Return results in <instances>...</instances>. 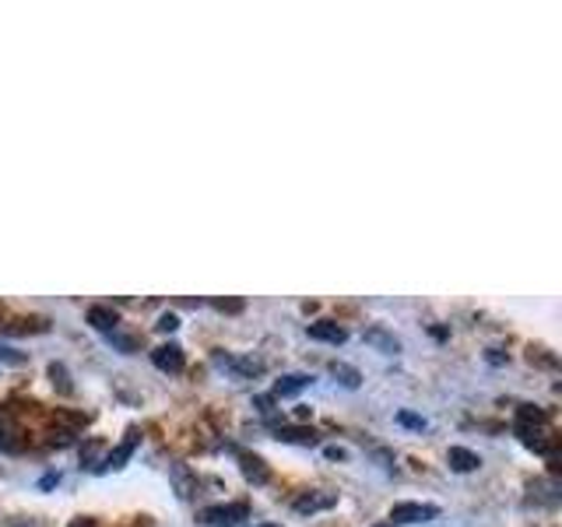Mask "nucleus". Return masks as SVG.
I'll return each mask as SVG.
<instances>
[{"label": "nucleus", "instance_id": "b1692460", "mask_svg": "<svg viewBox=\"0 0 562 527\" xmlns=\"http://www.w3.org/2000/svg\"><path fill=\"white\" fill-rule=\"evenodd\" d=\"M380 527H394V524H380Z\"/></svg>", "mask_w": 562, "mask_h": 527}, {"label": "nucleus", "instance_id": "6e6552de", "mask_svg": "<svg viewBox=\"0 0 562 527\" xmlns=\"http://www.w3.org/2000/svg\"><path fill=\"white\" fill-rule=\"evenodd\" d=\"M239 517H246L243 503H236V506H211V509H204V514H201L204 524H228V520H239Z\"/></svg>", "mask_w": 562, "mask_h": 527}, {"label": "nucleus", "instance_id": "4be33fe9", "mask_svg": "<svg viewBox=\"0 0 562 527\" xmlns=\"http://www.w3.org/2000/svg\"><path fill=\"white\" fill-rule=\"evenodd\" d=\"M70 527H92V520H88V517H78V520L70 524Z\"/></svg>", "mask_w": 562, "mask_h": 527}, {"label": "nucleus", "instance_id": "7ed1b4c3", "mask_svg": "<svg viewBox=\"0 0 562 527\" xmlns=\"http://www.w3.org/2000/svg\"><path fill=\"white\" fill-rule=\"evenodd\" d=\"M151 362H155V369H162V373H183V366H187L183 348L176 345V341L158 345V348L151 351Z\"/></svg>", "mask_w": 562, "mask_h": 527}, {"label": "nucleus", "instance_id": "a211bd4d", "mask_svg": "<svg viewBox=\"0 0 562 527\" xmlns=\"http://www.w3.org/2000/svg\"><path fill=\"white\" fill-rule=\"evenodd\" d=\"M176 327H180V316H176V313H166V316H158V330L172 334Z\"/></svg>", "mask_w": 562, "mask_h": 527}, {"label": "nucleus", "instance_id": "9d476101", "mask_svg": "<svg viewBox=\"0 0 562 527\" xmlns=\"http://www.w3.org/2000/svg\"><path fill=\"white\" fill-rule=\"evenodd\" d=\"M222 366H228L233 373H239V377H260L263 373V366L257 362V359H233V356H215Z\"/></svg>", "mask_w": 562, "mask_h": 527}, {"label": "nucleus", "instance_id": "f03ea898", "mask_svg": "<svg viewBox=\"0 0 562 527\" xmlns=\"http://www.w3.org/2000/svg\"><path fill=\"white\" fill-rule=\"evenodd\" d=\"M436 517H439V506H432V503H394V509H391L394 524H426Z\"/></svg>", "mask_w": 562, "mask_h": 527}, {"label": "nucleus", "instance_id": "1a4fd4ad", "mask_svg": "<svg viewBox=\"0 0 562 527\" xmlns=\"http://www.w3.org/2000/svg\"><path fill=\"white\" fill-rule=\"evenodd\" d=\"M310 386V377H303V373H289V377H281L278 383H274V397H295V394H303Z\"/></svg>", "mask_w": 562, "mask_h": 527}, {"label": "nucleus", "instance_id": "ddd939ff", "mask_svg": "<svg viewBox=\"0 0 562 527\" xmlns=\"http://www.w3.org/2000/svg\"><path fill=\"white\" fill-rule=\"evenodd\" d=\"M330 373L338 377L345 386H351V391H356V386L362 383V377H359V369H351L348 362H330Z\"/></svg>", "mask_w": 562, "mask_h": 527}, {"label": "nucleus", "instance_id": "9b49d317", "mask_svg": "<svg viewBox=\"0 0 562 527\" xmlns=\"http://www.w3.org/2000/svg\"><path fill=\"white\" fill-rule=\"evenodd\" d=\"M134 447H137V433L131 429L127 439H123V447H116L110 457H105V464H102V468H123V461H127V457L134 453Z\"/></svg>", "mask_w": 562, "mask_h": 527}, {"label": "nucleus", "instance_id": "20e7f679", "mask_svg": "<svg viewBox=\"0 0 562 527\" xmlns=\"http://www.w3.org/2000/svg\"><path fill=\"white\" fill-rule=\"evenodd\" d=\"M306 334H310L313 341H324V345H345L348 341V330L338 327L334 321H316V324L306 327Z\"/></svg>", "mask_w": 562, "mask_h": 527}, {"label": "nucleus", "instance_id": "6ab92c4d", "mask_svg": "<svg viewBox=\"0 0 562 527\" xmlns=\"http://www.w3.org/2000/svg\"><path fill=\"white\" fill-rule=\"evenodd\" d=\"M401 426H412V429H426V418H418V415H408V412H401L397 415Z\"/></svg>", "mask_w": 562, "mask_h": 527}, {"label": "nucleus", "instance_id": "4468645a", "mask_svg": "<svg viewBox=\"0 0 562 527\" xmlns=\"http://www.w3.org/2000/svg\"><path fill=\"white\" fill-rule=\"evenodd\" d=\"M243 471H246V479H254V482H268V468H263L260 457L243 453Z\"/></svg>", "mask_w": 562, "mask_h": 527}, {"label": "nucleus", "instance_id": "dca6fc26", "mask_svg": "<svg viewBox=\"0 0 562 527\" xmlns=\"http://www.w3.org/2000/svg\"><path fill=\"white\" fill-rule=\"evenodd\" d=\"M278 439H285V444H316L313 429H278Z\"/></svg>", "mask_w": 562, "mask_h": 527}, {"label": "nucleus", "instance_id": "f8f14e48", "mask_svg": "<svg viewBox=\"0 0 562 527\" xmlns=\"http://www.w3.org/2000/svg\"><path fill=\"white\" fill-rule=\"evenodd\" d=\"M88 324L105 330V334H113L116 330V313H110L105 306H92V310H88Z\"/></svg>", "mask_w": 562, "mask_h": 527}, {"label": "nucleus", "instance_id": "5701e85b", "mask_svg": "<svg viewBox=\"0 0 562 527\" xmlns=\"http://www.w3.org/2000/svg\"><path fill=\"white\" fill-rule=\"evenodd\" d=\"M257 527H278V524H257Z\"/></svg>", "mask_w": 562, "mask_h": 527}, {"label": "nucleus", "instance_id": "f257e3e1", "mask_svg": "<svg viewBox=\"0 0 562 527\" xmlns=\"http://www.w3.org/2000/svg\"><path fill=\"white\" fill-rule=\"evenodd\" d=\"M517 436L524 439V447H531L535 453H552L555 439L549 436V415L541 408H531V404H524L517 412Z\"/></svg>", "mask_w": 562, "mask_h": 527}, {"label": "nucleus", "instance_id": "412c9836", "mask_svg": "<svg viewBox=\"0 0 562 527\" xmlns=\"http://www.w3.org/2000/svg\"><path fill=\"white\" fill-rule=\"evenodd\" d=\"M324 453H327V457H330V461H345V457H348V453H345V450H341V447H327V450H324Z\"/></svg>", "mask_w": 562, "mask_h": 527}, {"label": "nucleus", "instance_id": "39448f33", "mask_svg": "<svg viewBox=\"0 0 562 527\" xmlns=\"http://www.w3.org/2000/svg\"><path fill=\"white\" fill-rule=\"evenodd\" d=\"M334 503H338L334 492H306V496H299L292 506H295V514H321V509H330Z\"/></svg>", "mask_w": 562, "mask_h": 527}, {"label": "nucleus", "instance_id": "aec40b11", "mask_svg": "<svg viewBox=\"0 0 562 527\" xmlns=\"http://www.w3.org/2000/svg\"><path fill=\"white\" fill-rule=\"evenodd\" d=\"M0 359L4 362H11V366H18V362H25V356H18L14 348H0Z\"/></svg>", "mask_w": 562, "mask_h": 527}, {"label": "nucleus", "instance_id": "0eeeda50", "mask_svg": "<svg viewBox=\"0 0 562 527\" xmlns=\"http://www.w3.org/2000/svg\"><path fill=\"white\" fill-rule=\"evenodd\" d=\"M447 464H450L453 471L468 474V471H474V468L482 464V457L474 453V450H468V447H450V450H447Z\"/></svg>", "mask_w": 562, "mask_h": 527}, {"label": "nucleus", "instance_id": "f3484780", "mask_svg": "<svg viewBox=\"0 0 562 527\" xmlns=\"http://www.w3.org/2000/svg\"><path fill=\"white\" fill-rule=\"evenodd\" d=\"M49 377H53V386L60 383V391H64V394H70V383H67V369H64V366L53 362V366H49Z\"/></svg>", "mask_w": 562, "mask_h": 527}, {"label": "nucleus", "instance_id": "2eb2a0df", "mask_svg": "<svg viewBox=\"0 0 562 527\" xmlns=\"http://www.w3.org/2000/svg\"><path fill=\"white\" fill-rule=\"evenodd\" d=\"M14 436H18V429H14L11 415L0 412V450H11L14 447Z\"/></svg>", "mask_w": 562, "mask_h": 527}, {"label": "nucleus", "instance_id": "423d86ee", "mask_svg": "<svg viewBox=\"0 0 562 527\" xmlns=\"http://www.w3.org/2000/svg\"><path fill=\"white\" fill-rule=\"evenodd\" d=\"M362 338H366V345H373L376 351H383V356H397V351H401V341L383 327H369Z\"/></svg>", "mask_w": 562, "mask_h": 527}]
</instances>
